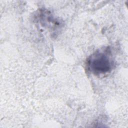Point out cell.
Instances as JSON below:
<instances>
[{
    "label": "cell",
    "instance_id": "cell-1",
    "mask_svg": "<svg viewBox=\"0 0 128 128\" xmlns=\"http://www.w3.org/2000/svg\"><path fill=\"white\" fill-rule=\"evenodd\" d=\"M88 66L94 74H104L110 71L112 62L107 53L96 52L88 60Z\"/></svg>",
    "mask_w": 128,
    "mask_h": 128
}]
</instances>
